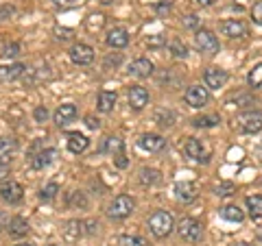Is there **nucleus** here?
I'll list each match as a JSON object with an SVG mask.
<instances>
[{
	"label": "nucleus",
	"mask_w": 262,
	"mask_h": 246,
	"mask_svg": "<svg viewBox=\"0 0 262 246\" xmlns=\"http://www.w3.org/2000/svg\"><path fill=\"white\" fill-rule=\"evenodd\" d=\"M149 229L155 237H160V240L162 237H168L175 229V218L170 216L168 211L158 209V211H153L151 218H149Z\"/></svg>",
	"instance_id": "obj_1"
},
{
	"label": "nucleus",
	"mask_w": 262,
	"mask_h": 246,
	"mask_svg": "<svg viewBox=\"0 0 262 246\" xmlns=\"http://www.w3.org/2000/svg\"><path fill=\"white\" fill-rule=\"evenodd\" d=\"M175 229L184 242L196 244V242H201V237H203V225L196 218H182L175 225Z\"/></svg>",
	"instance_id": "obj_2"
},
{
	"label": "nucleus",
	"mask_w": 262,
	"mask_h": 246,
	"mask_svg": "<svg viewBox=\"0 0 262 246\" xmlns=\"http://www.w3.org/2000/svg\"><path fill=\"white\" fill-rule=\"evenodd\" d=\"M134 207H136V203H134L131 196L118 194L116 199L107 205V216L112 220H125V218H129L131 214H134Z\"/></svg>",
	"instance_id": "obj_3"
},
{
	"label": "nucleus",
	"mask_w": 262,
	"mask_h": 246,
	"mask_svg": "<svg viewBox=\"0 0 262 246\" xmlns=\"http://www.w3.org/2000/svg\"><path fill=\"white\" fill-rule=\"evenodd\" d=\"M236 129L241 133H258L262 131V111L260 109H247L241 116H236Z\"/></svg>",
	"instance_id": "obj_4"
},
{
	"label": "nucleus",
	"mask_w": 262,
	"mask_h": 246,
	"mask_svg": "<svg viewBox=\"0 0 262 246\" xmlns=\"http://www.w3.org/2000/svg\"><path fill=\"white\" fill-rule=\"evenodd\" d=\"M194 46H196V51H201L206 55H216L221 51V44H219L216 35L208 29L194 31Z\"/></svg>",
	"instance_id": "obj_5"
},
{
	"label": "nucleus",
	"mask_w": 262,
	"mask_h": 246,
	"mask_svg": "<svg viewBox=\"0 0 262 246\" xmlns=\"http://www.w3.org/2000/svg\"><path fill=\"white\" fill-rule=\"evenodd\" d=\"M184 155L190 161H196V163H208V151H206V146H203L201 139H196V137H188L186 142H184Z\"/></svg>",
	"instance_id": "obj_6"
},
{
	"label": "nucleus",
	"mask_w": 262,
	"mask_h": 246,
	"mask_svg": "<svg viewBox=\"0 0 262 246\" xmlns=\"http://www.w3.org/2000/svg\"><path fill=\"white\" fill-rule=\"evenodd\" d=\"M51 79V68H48V63H35V65H31V68L24 70V75H22V81H24V85H37V83H42V81H48Z\"/></svg>",
	"instance_id": "obj_7"
},
{
	"label": "nucleus",
	"mask_w": 262,
	"mask_h": 246,
	"mask_svg": "<svg viewBox=\"0 0 262 246\" xmlns=\"http://www.w3.org/2000/svg\"><path fill=\"white\" fill-rule=\"evenodd\" d=\"M186 103L190 105L192 109H201V107H206L208 101H210V92H208V87H201V85H190L186 89Z\"/></svg>",
	"instance_id": "obj_8"
},
{
	"label": "nucleus",
	"mask_w": 262,
	"mask_h": 246,
	"mask_svg": "<svg viewBox=\"0 0 262 246\" xmlns=\"http://www.w3.org/2000/svg\"><path fill=\"white\" fill-rule=\"evenodd\" d=\"M70 55V61L75 65H90L94 61V48L88 46V44H72V48L68 51Z\"/></svg>",
	"instance_id": "obj_9"
},
{
	"label": "nucleus",
	"mask_w": 262,
	"mask_h": 246,
	"mask_svg": "<svg viewBox=\"0 0 262 246\" xmlns=\"http://www.w3.org/2000/svg\"><path fill=\"white\" fill-rule=\"evenodd\" d=\"M22 196H24V187L18 181H11V179H9V181L0 183V199H3L5 203L15 205V203L22 201Z\"/></svg>",
	"instance_id": "obj_10"
},
{
	"label": "nucleus",
	"mask_w": 262,
	"mask_h": 246,
	"mask_svg": "<svg viewBox=\"0 0 262 246\" xmlns=\"http://www.w3.org/2000/svg\"><path fill=\"white\" fill-rule=\"evenodd\" d=\"M219 29L223 35H227L229 39H241V37H247V24L241 22V20H223L219 24Z\"/></svg>",
	"instance_id": "obj_11"
},
{
	"label": "nucleus",
	"mask_w": 262,
	"mask_h": 246,
	"mask_svg": "<svg viewBox=\"0 0 262 246\" xmlns=\"http://www.w3.org/2000/svg\"><path fill=\"white\" fill-rule=\"evenodd\" d=\"M127 101H129L131 109L140 111L149 105V92H146V87H142V85H131L127 92Z\"/></svg>",
	"instance_id": "obj_12"
},
{
	"label": "nucleus",
	"mask_w": 262,
	"mask_h": 246,
	"mask_svg": "<svg viewBox=\"0 0 262 246\" xmlns=\"http://www.w3.org/2000/svg\"><path fill=\"white\" fill-rule=\"evenodd\" d=\"M79 116V111H77V105H72V103H66V105H59L55 111V125L63 129V127H68L70 122H75Z\"/></svg>",
	"instance_id": "obj_13"
},
{
	"label": "nucleus",
	"mask_w": 262,
	"mask_h": 246,
	"mask_svg": "<svg viewBox=\"0 0 262 246\" xmlns=\"http://www.w3.org/2000/svg\"><path fill=\"white\" fill-rule=\"evenodd\" d=\"M138 146L146 153H160V151L166 149V139L158 133H144V135H140V139H138Z\"/></svg>",
	"instance_id": "obj_14"
},
{
	"label": "nucleus",
	"mask_w": 262,
	"mask_h": 246,
	"mask_svg": "<svg viewBox=\"0 0 262 246\" xmlns=\"http://www.w3.org/2000/svg\"><path fill=\"white\" fill-rule=\"evenodd\" d=\"M203 81H206L208 89H221L229 81V75L221 68H208L206 72H203Z\"/></svg>",
	"instance_id": "obj_15"
},
{
	"label": "nucleus",
	"mask_w": 262,
	"mask_h": 246,
	"mask_svg": "<svg viewBox=\"0 0 262 246\" xmlns=\"http://www.w3.org/2000/svg\"><path fill=\"white\" fill-rule=\"evenodd\" d=\"M105 44H107L110 48H116V51L125 48L129 44V33H127V29H122V27L110 29L107 35H105Z\"/></svg>",
	"instance_id": "obj_16"
},
{
	"label": "nucleus",
	"mask_w": 262,
	"mask_h": 246,
	"mask_svg": "<svg viewBox=\"0 0 262 246\" xmlns=\"http://www.w3.org/2000/svg\"><path fill=\"white\" fill-rule=\"evenodd\" d=\"M127 72L136 79H146L153 75V63L146 59V57H140V59H134L127 65Z\"/></svg>",
	"instance_id": "obj_17"
},
{
	"label": "nucleus",
	"mask_w": 262,
	"mask_h": 246,
	"mask_svg": "<svg viewBox=\"0 0 262 246\" xmlns=\"http://www.w3.org/2000/svg\"><path fill=\"white\" fill-rule=\"evenodd\" d=\"M27 65L24 63H11V65H0V81L3 83H9V81H18L22 79Z\"/></svg>",
	"instance_id": "obj_18"
},
{
	"label": "nucleus",
	"mask_w": 262,
	"mask_h": 246,
	"mask_svg": "<svg viewBox=\"0 0 262 246\" xmlns=\"http://www.w3.org/2000/svg\"><path fill=\"white\" fill-rule=\"evenodd\" d=\"M18 151V139L15 137H0V163H9Z\"/></svg>",
	"instance_id": "obj_19"
},
{
	"label": "nucleus",
	"mask_w": 262,
	"mask_h": 246,
	"mask_svg": "<svg viewBox=\"0 0 262 246\" xmlns=\"http://www.w3.org/2000/svg\"><path fill=\"white\" fill-rule=\"evenodd\" d=\"M175 199H177L179 203H184V205L192 203V201L196 199V187H194L192 183H188V181L177 183V185H175Z\"/></svg>",
	"instance_id": "obj_20"
},
{
	"label": "nucleus",
	"mask_w": 262,
	"mask_h": 246,
	"mask_svg": "<svg viewBox=\"0 0 262 246\" xmlns=\"http://www.w3.org/2000/svg\"><path fill=\"white\" fill-rule=\"evenodd\" d=\"M55 159H57V151L55 149H46V151H39L35 157H31V166L35 170H44L46 166H51Z\"/></svg>",
	"instance_id": "obj_21"
},
{
	"label": "nucleus",
	"mask_w": 262,
	"mask_h": 246,
	"mask_svg": "<svg viewBox=\"0 0 262 246\" xmlns=\"http://www.w3.org/2000/svg\"><path fill=\"white\" fill-rule=\"evenodd\" d=\"M81 235H85V225H83V220H70V223L63 227V237H66V242H77Z\"/></svg>",
	"instance_id": "obj_22"
},
{
	"label": "nucleus",
	"mask_w": 262,
	"mask_h": 246,
	"mask_svg": "<svg viewBox=\"0 0 262 246\" xmlns=\"http://www.w3.org/2000/svg\"><path fill=\"white\" fill-rule=\"evenodd\" d=\"M116 101H118L116 92H101L98 94V101H96V109L101 113H110L116 107Z\"/></svg>",
	"instance_id": "obj_23"
},
{
	"label": "nucleus",
	"mask_w": 262,
	"mask_h": 246,
	"mask_svg": "<svg viewBox=\"0 0 262 246\" xmlns=\"http://www.w3.org/2000/svg\"><path fill=\"white\" fill-rule=\"evenodd\" d=\"M29 223L24 220L22 216H13L11 220H9V225H7V231H9L13 237H22V235H27L29 233Z\"/></svg>",
	"instance_id": "obj_24"
},
{
	"label": "nucleus",
	"mask_w": 262,
	"mask_h": 246,
	"mask_svg": "<svg viewBox=\"0 0 262 246\" xmlns=\"http://www.w3.org/2000/svg\"><path fill=\"white\" fill-rule=\"evenodd\" d=\"M88 146H90V139L85 135H81V133H70L68 135V151L70 153L79 155V153H83Z\"/></svg>",
	"instance_id": "obj_25"
},
{
	"label": "nucleus",
	"mask_w": 262,
	"mask_h": 246,
	"mask_svg": "<svg viewBox=\"0 0 262 246\" xmlns=\"http://www.w3.org/2000/svg\"><path fill=\"white\" fill-rule=\"evenodd\" d=\"M221 218L227 220V223H243V209L238 205H225V207H221Z\"/></svg>",
	"instance_id": "obj_26"
},
{
	"label": "nucleus",
	"mask_w": 262,
	"mask_h": 246,
	"mask_svg": "<svg viewBox=\"0 0 262 246\" xmlns=\"http://www.w3.org/2000/svg\"><path fill=\"white\" fill-rule=\"evenodd\" d=\"M122 151H125V142H122L120 137H105V142L101 146V153H110V155H120Z\"/></svg>",
	"instance_id": "obj_27"
},
{
	"label": "nucleus",
	"mask_w": 262,
	"mask_h": 246,
	"mask_svg": "<svg viewBox=\"0 0 262 246\" xmlns=\"http://www.w3.org/2000/svg\"><path fill=\"white\" fill-rule=\"evenodd\" d=\"M245 207H247L249 216L256 220V218H262V196L260 194H253V196H247L245 199Z\"/></svg>",
	"instance_id": "obj_28"
},
{
	"label": "nucleus",
	"mask_w": 262,
	"mask_h": 246,
	"mask_svg": "<svg viewBox=\"0 0 262 246\" xmlns=\"http://www.w3.org/2000/svg\"><path fill=\"white\" fill-rule=\"evenodd\" d=\"M155 122L162 127V129H168L175 125V111L173 109H158L155 111Z\"/></svg>",
	"instance_id": "obj_29"
},
{
	"label": "nucleus",
	"mask_w": 262,
	"mask_h": 246,
	"mask_svg": "<svg viewBox=\"0 0 262 246\" xmlns=\"http://www.w3.org/2000/svg\"><path fill=\"white\" fill-rule=\"evenodd\" d=\"M247 83L253 89H262V63H256L247 75Z\"/></svg>",
	"instance_id": "obj_30"
},
{
	"label": "nucleus",
	"mask_w": 262,
	"mask_h": 246,
	"mask_svg": "<svg viewBox=\"0 0 262 246\" xmlns=\"http://www.w3.org/2000/svg\"><path fill=\"white\" fill-rule=\"evenodd\" d=\"M221 122L219 116H199V118H192V127L194 129H212Z\"/></svg>",
	"instance_id": "obj_31"
},
{
	"label": "nucleus",
	"mask_w": 262,
	"mask_h": 246,
	"mask_svg": "<svg viewBox=\"0 0 262 246\" xmlns=\"http://www.w3.org/2000/svg\"><path fill=\"white\" fill-rule=\"evenodd\" d=\"M105 27V15H101V13H92L90 18L85 20V29L90 31V33H96V31H101Z\"/></svg>",
	"instance_id": "obj_32"
},
{
	"label": "nucleus",
	"mask_w": 262,
	"mask_h": 246,
	"mask_svg": "<svg viewBox=\"0 0 262 246\" xmlns=\"http://www.w3.org/2000/svg\"><path fill=\"white\" fill-rule=\"evenodd\" d=\"M160 181V172L155 168H142L140 170V183L142 185H153Z\"/></svg>",
	"instance_id": "obj_33"
},
{
	"label": "nucleus",
	"mask_w": 262,
	"mask_h": 246,
	"mask_svg": "<svg viewBox=\"0 0 262 246\" xmlns=\"http://www.w3.org/2000/svg\"><path fill=\"white\" fill-rule=\"evenodd\" d=\"M229 105H236V107H251V105H256V98L251 94H236L229 98Z\"/></svg>",
	"instance_id": "obj_34"
},
{
	"label": "nucleus",
	"mask_w": 262,
	"mask_h": 246,
	"mask_svg": "<svg viewBox=\"0 0 262 246\" xmlns=\"http://www.w3.org/2000/svg\"><path fill=\"white\" fill-rule=\"evenodd\" d=\"M168 51H170V55H173L175 59H186L188 57V48H186V44L179 42V39H175V42L168 44Z\"/></svg>",
	"instance_id": "obj_35"
},
{
	"label": "nucleus",
	"mask_w": 262,
	"mask_h": 246,
	"mask_svg": "<svg viewBox=\"0 0 262 246\" xmlns=\"http://www.w3.org/2000/svg\"><path fill=\"white\" fill-rule=\"evenodd\" d=\"M68 205L70 207H88V199L83 192H70L68 196Z\"/></svg>",
	"instance_id": "obj_36"
},
{
	"label": "nucleus",
	"mask_w": 262,
	"mask_h": 246,
	"mask_svg": "<svg viewBox=\"0 0 262 246\" xmlns=\"http://www.w3.org/2000/svg\"><path fill=\"white\" fill-rule=\"evenodd\" d=\"M120 244L122 246H149V242L140 235H122L120 237Z\"/></svg>",
	"instance_id": "obj_37"
},
{
	"label": "nucleus",
	"mask_w": 262,
	"mask_h": 246,
	"mask_svg": "<svg viewBox=\"0 0 262 246\" xmlns=\"http://www.w3.org/2000/svg\"><path fill=\"white\" fill-rule=\"evenodd\" d=\"M234 192H236V185H234V183H229V181L219 183V185L214 187V194L221 196V199H225V196H232Z\"/></svg>",
	"instance_id": "obj_38"
},
{
	"label": "nucleus",
	"mask_w": 262,
	"mask_h": 246,
	"mask_svg": "<svg viewBox=\"0 0 262 246\" xmlns=\"http://www.w3.org/2000/svg\"><path fill=\"white\" fill-rule=\"evenodd\" d=\"M57 192H59V185H57V183H48L46 187H42V192H39V199H42V201H53L55 196H57Z\"/></svg>",
	"instance_id": "obj_39"
},
{
	"label": "nucleus",
	"mask_w": 262,
	"mask_h": 246,
	"mask_svg": "<svg viewBox=\"0 0 262 246\" xmlns=\"http://www.w3.org/2000/svg\"><path fill=\"white\" fill-rule=\"evenodd\" d=\"M0 55H3L5 59H13V57L20 55V44H15V42L5 44V46H3V53H0Z\"/></svg>",
	"instance_id": "obj_40"
},
{
	"label": "nucleus",
	"mask_w": 262,
	"mask_h": 246,
	"mask_svg": "<svg viewBox=\"0 0 262 246\" xmlns=\"http://www.w3.org/2000/svg\"><path fill=\"white\" fill-rule=\"evenodd\" d=\"M199 24H201V18H199V15H194V13H190V15H186V18H184V29L199 31Z\"/></svg>",
	"instance_id": "obj_41"
},
{
	"label": "nucleus",
	"mask_w": 262,
	"mask_h": 246,
	"mask_svg": "<svg viewBox=\"0 0 262 246\" xmlns=\"http://www.w3.org/2000/svg\"><path fill=\"white\" fill-rule=\"evenodd\" d=\"M146 46H149V48H162V46H166V35L158 33V35L149 37V39H146Z\"/></svg>",
	"instance_id": "obj_42"
},
{
	"label": "nucleus",
	"mask_w": 262,
	"mask_h": 246,
	"mask_svg": "<svg viewBox=\"0 0 262 246\" xmlns=\"http://www.w3.org/2000/svg\"><path fill=\"white\" fill-rule=\"evenodd\" d=\"M33 118H35V122H39V125H44V122L48 120V109L46 107H37L35 111H33Z\"/></svg>",
	"instance_id": "obj_43"
},
{
	"label": "nucleus",
	"mask_w": 262,
	"mask_h": 246,
	"mask_svg": "<svg viewBox=\"0 0 262 246\" xmlns=\"http://www.w3.org/2000/svg\"><path fill=\"white\" fill-rule=\"evenodd\" d=\"M13 13H15V9H13L11 5H0V22H3V20H9Z\"/></svg>",
	"instance_id": "obj_44"
},
{
	"label": "nucleus",
	"mask_w": 262,
	"mask_h": 246,
	"mask_svg": "<svg viewBox=\"0 0 262 246\" xmlns=\"http://www.w3.org/2000/svg\"><path fill=\"white\" fill-rule=\"evenodd\" d=\"M251 18H253V22H256V24H262V0H260V3L253 5V9H251Z\"/></svg>",
	"instance_id": "obj_45"
},
{
	"label": "nucleus",
	"mask_w": 262,
	"mask_h": 246,
	"mask_svg": "<svg viewBox=\"0 0 262 246\" xmlns=\"http://www.w3.org/2000/svg\"><path fill=\"white\" fill-rule=\"evenodd\" d=\"M79 0H53V5L57 9H70V7H75Z\"/></svg>",
	"instance_id": "obj_46"
},
{
	"label": "nucleus",
	"mask_w": 262,
	"mask_h": 246,
	"mask_svg": "<svg viewBox=\"0 0 262 246\" xmlns=\"http://www.w3.org/2000/svg\"><path fill=\"white\" fill-rule=\"evenodd\" d=\"M120 61H122V57H120V53H116V55H110L107 59H105V68H116V65H120Z\"/></svg>",
	"instance_id": "obj_47"
},
{
	"label": "nucleus",
	"mask_w": 262,
	"mask_h": 246,
	"mask_svg": "<svg viewBox=\"0 0 262 246\" xmlns=\"http://www.w3.org/2000/svg\"><path fill=\"white\" fill-rule=\"evenodd\" d=\"M85 235H94L98 231V223H94V220H85Z\"/></svg>",
	"instance_id": "obj_48"
},
{
	"label": "nucleus",
	"mask_w": 262,
	"mask_h": 246,
	"mask_svg": "<svg viewBox=\"0 0 262 246\" xmlns=\"http://www.w3.org/2000/svg\"><path fill=\"white\" fill-rule=\"evenodd\" d=\"M114 161H116V166L118 168H127V157H125V153H120V155H114Z\"/></svg>",
	"instance_id": "obj_49"
},
{
	"label": "nucleus",
	"mask_w": 262,
	"mask_h": 246,
	"mask_svg": "<svg viewBox=\"0 0 262 246\" xmlns=\"http://www.w3.org/2000/svg\"><path fill=\"white\" fill-rule=\"evenodd\" d=\"M85 125H88L90 129H92V131H96L98 127H101V120L94 118V116H88V118H85Z\"/></svg>",
	"instance_id": "obj_50"
},
{
	"label": "nucleus",
	"mask_w": 262,
	"mask_h": 246,
	"mask_svg": "<svg viewBox=\"0 0 262 246\" xmlns=\"http://www.w3.org/2000/svg\"><path fill=\"white\" fill-rule=\"evenodd\" d=\"M9 163H0V183L7 181V177H9Z\"/></svg>",
	"instance_id": "obj_51"
},
{
	"label": "nucleus",
	"mask_w": 262,
	"mask_h": 246,
	"mask_svg": "<svg viewBox=\"0 0 262 246\" xmlns=\"http://www.w3.org/2000/svg\"><path fill=\"white\" fill-rule=\"evenodd\" d=\"M7 225H9V216H7V211L0 209V231L7 229Z\"/></svg>",
	"instance_id": "obj_52"
},
{
	"label": "nucleus",
	"mask_w": 262,
	"mask_h": 246,
	"mask_svg": "<svg viewBox=\"0 0 262 246\" xmlns=\"http://www.w3.org/2000/svg\"><path fill=\"white\" fill-rule=\"evenodd\" d=\"M72 35H70V31L68 29H57V39H63V42H66V39H70Z\"/></svg>",
	"instance_id": "obj_53"
},
{
	"label": "nucleus",
	"mask_w": 262,
	"mask_h": 246,
	"mask_svg": "<svg viewBox=\"0 0 262 246\" xmlns=\"http://www.w3.org/2000/svg\"><path fill=\"white\" fill-rule=\"evenodd\" d=\"M168 11H170V3H162V5H158V13H160V15L168 13Z\"/></svg>",
	"instance_id": "obj_54"
},
{
	"label": "nucleus",
	"mask_w": 262,
	"mask_h": 246,
	"mask_svg": "<svg viewBox=\"0 0 262 246\" xmlns=\"http://www.w3.org/2000/svg\"><path fill=\"white\" fill-rule=\"evenodd\" d=\"M196 5H201V7H210V5H214L216 0H194Z\"/></svg>",
	"instance_id": "obj_55"
},
{
	"label": "nucleus",
	"mask_w": 262,
	"mask_h": 246,
	"mask_svg": "<svg viewBox=\"0 0 262 246\" xmlns=\"http://www.w3.org/2000/svg\"><path fill=\"white\" fill-rule=\"evenodd\" d=\"M234 246H256V244H249V242H238V244H234Z\"/></svg>",
	"instance_id": "obj_56"
},
{
	"label": "nucleus",
	"mask_w": 262,
	"mask_h": 246,
	"mask_svg": "<svg viewBox=\"0 0 262 246\" xmlns=\"http://www.w3.org/2000/svg\"><path fill=\"white\" fill-rule=\"evenodd\" d=\"M98 3H101V5H112L114 0H98Z\"/></svg>",
	"instance_id": "obj_57"
},
{
	"label": "nucleus",
	"mask_w": 262,
	"mask_h": 246,
	"mask_svg": "<svg viewBox=\"0 0 262 246\" xmlns=\"http://www.w3.org/2000/svg\"><path fill=\"white\" fill-rule=\"evenodd\" d=\"M15 246H33V244H15Z\"/></svg>",
	"instance_id": "obj_58"
},
{
	"label": "nucleus",
	"mask_w": 262,
	"mask_h": 246,
	"mask_svg": "<svg viewBox=\"0 0 262 246\" xmlns=\"http://www.w3.org/2000/svg\"><path fill=\"white\" fill-rule=\"evenodd\" d=\"M48 246H57V244H48Z\"/></svg>",
	"instance_id": "obj_59"
},
{
	"label": "nucleus",
	"mask_w": 262,
	"mask_h": 246,
	"mask_svg": "<svg viewBox=\"0 0 262 246\" xmlns=\"http://www.w3.org/2000/svg\"><path fill=\"white\" fill-rule=\"evenodd\" d=\"M260 185H262V179H260Z\"/></svg>",
	"instance_id": "obj_60"
}]
</instances>
